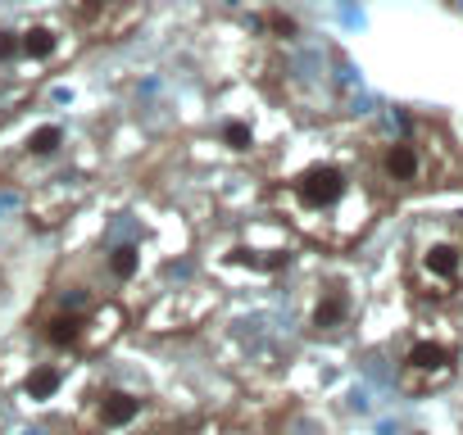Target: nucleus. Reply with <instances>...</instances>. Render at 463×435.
<instances>
[{"label":"nucleus","instance_id":"obj_1","mask_svg":"<svg viewBox=\"0 0 463 435\" xmlns=\"http://www.w3.org/2000/svg\"><path fill=\"white\" fill-rule=\"evenodd\" d=\"M291 204L309 218H323V223H341V241L368 227V199L341 163H309L291 181Z\"/></svg>","mask_w":463,"mask_h":435},{"label":"nucleus","instance_id":"obj_2","mask_svg":"<svg viewBox=\"0 0 463 435\" xmlns=\"http://www.w3.org/2000/svg\"><path fill=\"white\" fill-rule=\"evenodd\" d=\"M409 286L427 304H454V300H463V223L427 227L413 241Z\"/></svg>","mask_w":463,"mask_h":435},{"label":"nucleus","instance_id":"obj_3","mask_svg":"<svg viewBox=\"0 0 463 435\" xmlns=\"http://www.w3.org/2000/svg\"><path fill=\"white\" fill-rule=\"evenodd\" d=\"M377 177L391 190H422L445 177V145H427L422 136H395L377 150Z\"/></svg>","mask_w":463,"mask_h":435},{"label":"nucleus","instance_id":"obj_4","mask_svg":"<svg viewBox=\"0 0 463 435\" xmlns=\"http://www.w3.org/2000/svg\"><path fill=\"white\" fill-rule=\"evenodd\" d=\"M458 372V354L449 340H436V336H418L404 354H400V385L409 394H431L440 390L445 381H454Z\"/></svg>","mask_w":463,"mask_h":435},{"label":"nucleus","instance_id":"obj_5","mask_svg":"<svg viewBox=\"0 0 463 435\" xmlns=\"http://www.w3.org/2000/svg\"><path fill=\"white\" fill-rule=\"evenodd\" d=\"M350 309H354V300H350L345 286H323L318 300H314V309H309V327H314L318 336L341 331V327L350 322Z\"/></svg>","mask_w":463,"mask_h":435},{"label":"nucleus","instance_id":"obj_6","mask_svg":"<svg viewBox=\"0 0 463 435\" xmlns=\"http://www.w3.org/2000/svg\"><path fill=\"white\" fill-rule=\"evenodd\" d=\"M141 408H146V399L132 394V390H105V394L96 399V417H100L105 430H123V426H132V421L141 417Z\"/></svg>","mask_w":463,"mask_h":435},{"label":"nucleus","instance_id":"obj_7","mask_svg":"<svg viewBox=\"0 0 463 435\" xmlns=\"http://www.w3.org/2000/svg\"><path fill=\"white\" fill-rule=\"evenodd\" d=\"M42 340L51 349H78L87 340V313L82 309H64V313H51L42 322Z\"/></svg>","mask_w":463,"mask_h":435},{"label":"nucleus","instance_id":"obj_8","mask_svg":"<svg viewBox=\"0 0 463 435\" xmlns=\"http://www.w3.org/2000/svg\"><path fill=\"white\" fill-rule=\"evenodd\" d=\"M60 51V32L51 23H33L28 32H19V55L28 60H51Z\"/></svg>","mask_w":463,"mask_h":435},{"label":"nucleus","instance_id":"obj_9","mask_svg":"<svg viewBox=\"0 0 463 435\" xmlns=\"http://www.w3.org/2000/svg\"><path fill=\"white\" fill-rule=\"evenodd\" d=\"M60 381H64V372H60V367H33V372H28V381H24V390H28V399L46 403V399H55Z\"/></svg>","mask_w":463,"mask_h":435},{"label":"nucleus","instance_id":"obj_10","mask_svg":"<svg viewBox=\"0 0 463 435\" xmlns=\"http://www.w3.org/2000/svg\"><path fill=\"white\" fill-rule=\"evenodd\" d=\"M141 273V250L137 245H118L114 255H109V277L114 282H132Z\"/></svg>","mask_w":463,"mask_h":435},{"label":"nucleus","instance_id":"obj_11","mask_svg":"<svg viewBox=\"0 0 463 435\" xmlns=\"http://www.w3.org/2000/svg\"><path fill=\"white\" fill-rule=\"evenodd\" d=\"M60 145H64V132H60L55 123H46V127H37V132L28 136V150H33V154H42V159H46V154H55Z\"/></svg>","mask_w":463,"mask_h":435},{"label":"nucleus","instance_id":"obj_12","mask_svg":"<svg viewBox=\"0 0 463 435\" xmlns=\"http://www.w3.org/2000/svg\"><path fill=\"white\" fill-rule=\"evenodd\" d=\"M109 10H114V0H78V19H82L87 28H105Z\"/></svg>","mask_w":463,"mask_h":435},{"label":"nucleus","instance_id":"obj_13","mask_svg":"<svg viewBox=\"0 0 463 435\" xmlns=\"http://www.w3.org/2000/svg\"><path fill=\"white\" fill-rule=\"evenodd\" d=\"M222 145L227 150H250L255 145V132H250V123H222Z\"/></svg>","mask_w":463,"mask_h":435},{"label":"nucleus","instance_id":"obj_14","mask_svg":"<svg viewBox=\"0 0 463 435\" xmlns=\"http://www.w3.org/2000/svg\"><path fill=\"white\" fill-rule=\"evenodd\" d=\"M10 60H19V32L0 28V64H10Z\"/></svg>","mask_w":463,"mask_h":435},{"label":"nucleus","instance_id":"obj_15","mask_svg":"<svg viewBox=\"0 0 463 435\" xmlns=\"http://www.w3.org/2000/svg\"><path fill=\"white\" fill-rule=\"evenodd\" d=\"M269 28L282 37H296V19H287V14H269Z\"/></svg>","mask_w":463,"mask_h":435},{"label":"nucleus","instance_id":"obj_16","mask_svg":"<svg viewBox=\"0 0 463 435\" xmlns=\"http://www.w3.org/2000/svg\"><path fill=\"white\" fill-rule=\"evenodd\" d=\"M418 435H427V430H418Z\"/></svg>","mask_w":463,"mask_h":435}]
</instances>
